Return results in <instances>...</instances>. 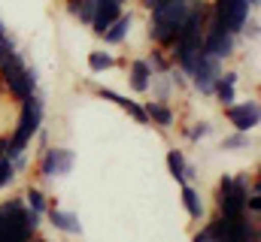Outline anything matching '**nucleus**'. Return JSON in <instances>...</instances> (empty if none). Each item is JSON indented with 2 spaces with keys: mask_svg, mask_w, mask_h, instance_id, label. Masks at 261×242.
I'll return each instance as SVG.
<instances>
[{
  "mask_svg": "<svg viewBox=\"0 0 261 242\" xmlns=\"http://www.w3.org/2000/svg\"><path fill=\"white\" fill-rule=\"evenodd\" d=\"M192 6H195V0H161L155 9H149L152 12V21H149L152 43L161 46V49H170L173 40L179 37V31H182V24L189 18Z\"/></svg>",
  "mask_w": 261,
  "mask_h": 242,
  "instance_id": "f257e3e1",
  "label": "nucleus"
},
{
  "mask_svg": "<svg viewBox=\"0 0 261 242\" xmlns=\"http://www.w3.org/2000/svg\"><path fill=\"white\" fill-rule=\"evenodd\" d=\"M40 127H43V94H40V91H34L31 97H24V100H21L18 124H15V133L9 136L6 148H3V158H9V161H12L18 152H28V145H31V139L40 133Z\"/></svg>",
  "mask_w": 261,
  "mask_h": 242,
  "instance_id": "f03ea898",
  "label": "nucleus"
},
{
  "mask_svg": "<svg viewBox=\"0 0 261 242\" xmlns=\"http://www.w3.org/2000/svg\"><path fill=\"white\" fill-rule=\"evenodd\" d=\"M0 79H3L9 97L18 100V103L37 91V70L28 67L18 52H12V55H6V58L0 60Z\"/></svg>",
  "mask_w": 261,
  "mask_h": 242,
  "instance_id": "7ed1b4c3",
  "label": "nucleus"
},
{
  "mask_svg": "<svg viewBox=\"0 0 261 242\" xmlns=\"http://www.w3.org/2000/svg\"><path fill=\"white\" fill-rule=\"evenodd\" d=\"M37 230L28 221V206L18 197L0 203V242H31Z\"/></svg>",
  "mask_w": 261,
  "mask_h": 242,
  "instance_id": "20e7f679",
  "label": "nucleus"
},
{
  "mask_svg": "<svg viewBox=\"0 0 261 242\" xmlns=\"http://www.w3.org/2000/svg\"><path fill=\"white\" fill-rule=\"evenodd\" d=\"M246 18H249V3L246 0H213V6H210V21L216 27L231 31V34H240Z\"/></svg>",
  "mask_w": 261,
  "mask_h": 242,
  "instance_id": "39448f33",
  "label": "nucleus"
},
{
  "mask_svg": "<svg viewBox=\"0 0 261 242\" xmlns=\"http://www.w3.org/2000/svg\"><path fill=\"white\" fill-rule=\"evenodd\" d=\"M76 164V152L64 148V145H46L43 148V158H40V173L46 179H61L73 170Z\"/></svg>",
  "mask_w": 261,
  "mask_h": 242,
  "instance_id": "423d86ee",
  "label": "nucleus"
},
{
  "mask_svg": "<svg viewBox=\"0 0 261 242\" xmlns=\"http://www.w3.org/2000/svg\"><path fill=\"white\" fill-rule=\"evenodd\" d=\"M237 49V34L225 31V27H216L213 21H206V31H203V55H213L219 60H228Z\"/></svg>",
  "mask_w": 261,
  "mask_h": 242,
  "instance_id": "0eeeda50",
  "label": "nucleus"
},
{
  "mask_svg": "<svg viewBox=\"0 0 261 242\" xmlns=\"http://www.w3.org/2000/svg\"><path fill=\"white\" fill-rule=\"evenodd\" d=\"M219 76H222V60L213 58V55H203V52H200V58H197L195 70L189 73V82L195 85V88L200 91V94H203V97H213V88H216Z\"/></svg>",
  "mask_w": 261,
  "mask_h": 242,
  "instance_id": "6e6552de",
  "label": "nucleus"
},
{
  "mask_svg": "<svg viewBox=\"0 0 261 242\" xmlns=\"http://www.w3.org/2000/svg\"><path fill=\"white\" fill-rule=\"evenodd\" d=\"M225 118L231 121L234 130H243V133L255 130L258 121H261L258 100H246V103H231V106H225Z\"/></svg>",
  "mask_w": 261,
  "mask_h": 242,
  "instance_id": "1a4fd4ad",
  "label": "nucleus"
},
{
  "mask_svg": "<svg viewBox=\"0 0 261 242\" xmlns=\"http://www.w3.org/2000/svg\"><path fill=\"white\" fill-rule=\"evenodd\" d=\"M122 15V6L116 0H97V9H94V18H91V31L97 37H103V31Z\"/></svg>",
  "mask_w": 261,
  "mask_h": 242,
  "instance_id": "9d476101",
  "label": "nucleus"
},
{
  "mask_svg": "<svg viewBox=\"0 0 261 242\" xmlns=\"http://www.w3.org/2000/svg\"><path fill=\"white\" fill-rule=\"evenodd\" d=\"M167 170L179 185H192V179H195V167H189V161H186V155L179 148L167 152Z\"/></svg>",
  "mask_w": 261,
  "mask_h": 242,
  "instance_id": "9b49d317",
  "label": "nucleus"
},
{
  "mask_svg": "<svg viewBox=\"0 0 261 242\" xmlns=\"http://www.w3.org/2000/svg\"><path fill=\"white\" fill-rule=\"evenodd\" d=\"M46 212H49V224H52L55 230L70 233V236H82V224H79V218H76L73 212H64V209H58V206H52V209H46Z\"/></svg>",
  "mask_w": 261,
  "mask_h": 242,
  "instance_id": "f8f14e48",
  "label": "nucleus"
},
{
  "mask_svg": "<svg viewBox=\"0 0 261 242\" xmlns=\"http://www.w3.org/2000/svg\"><path fill=\"white\" fill-rule=\"evenodd\" d=\"M128 79H130V88L137 91V94H146L152 85V67L146 64V58H137L130 60V70H128Z\"/></svg>",
  "mask_w": 261,
  "mask_h": 242,
  "instance_id": "ddd939ff",
  "label": "nucleus"
},
{
  "mask_svg": "<svg viewBox=\"0 0 261 242\" xmlns=\"http://www.w3.org/2000/svg\"><path fill=\"white\" fill-rule=\"evenodd\" d=\"M146 118H149V124H158V127H173V121H176V112L167 106V103H161V100H149L146 106Z\"/></svg>",
  "mask_w": 261,
  "mask_h": 242,
  "instance_id": "4468645a",
  "label": "nucleus"
},
{
  "mask_svg": "<svg viewBox=\"0 0 261 242\" xmlns=\"http://www.w3.org/2000/svg\"><path fill=\"white\" fill-rule=\"evenodd\" d=\"M130 24H134V15H130V12H128V15L122 12V15H119V18H116V21L103 31V40H107L110 46L125 43V40H128V34H130Z\"/></svg>",
  "mask_w": 261,
  "mask_h": 242,
  "instance_id": "2eb2a0df",
  "label": "nucleus"
},
{
  "mask_svg": "<svg viewBox=\"0 0 261 242\" xmlns=\"http://www.w3.org/2000/svg\"><path fill=\"white\" fill-rule=\"evenodd\" d=\"M182 206H186V212H189L195 221L203 218V200H200V194H197L192 185H182Z\"/></svg>",
  "mask_w": 261,
  "mask_h": 242,
  "instance_id": "dca6fc26",
  "label": "nucleus"
},
{
  "mask_svg": "<svg viewBox=\"0 0 261 242\" xmlns=\"http://www.w3.org/2000/svg\"><path fill=\"white\" fill-rule=\"evenodd\" d=\"M213 97H216L222 106H231V103H234V97H237L234 82H228V79H222V76H219V82H216V88H213Z\"/></svg>",
  "mask_w": 261,
  "mask_h": 242,
  "instance_id": "f3484780",
  "label": "nucleus"
},
{
  "mask_svg": "<svg viewBox=\"0 0 261 242\" xmlns=\"http://www.w3.org/2000/svg\"><path fill=\"white\" fill-rule=\"evenodd\" d=\"M24 206L43 215V212L49 209V200H46V194H43L40 188H28V191H24Z\"/></svg>",
  "mask_w": 261,
  "mask_h": 242,
  "instance_id": "a211bd4d",
  "label": "nucleus"
},
{
  "mask_svg": "<svg viewBox=\"0 0 261 242\" xmlns=\"http://www.w3.org/2000/svg\"><path fill=\"white\" fill-rule=\"evenodd\" d=\"M116 67V58L110 52H91L88 55V70L91 73H103V70H113Z\"/></svg>",
  "mask_w": 261,
  "mask_h": 242,
  "instance_id": "6ab92c4d",
  "label": "nucleus"
},
{
  "mask_svg": "<svg viewBox=\"0 0 261 242\" xmlns=\"http://www.w3.org/2000/svg\"><path fill=\"white\" fill-rule=\"evenodd\" d=\"M249 145H252V139L243 130H237V133H231V136L222 139V148H228V152H240V148H249Z\"/></svg>",
  "mask_w": 261,
  "mask_h": 242,
  "instance_id": "aec40b11",
  "label": "nucleus"
},
{
  "mask_svg": "<svg viewBox=\"0 0 261 242\" xmlns=\"http://www.w3.org/2000/svg\"><path fill=\"white\" fill-rule=\"evenodd\" d=\"M146 64L152 67V76H158V73H167V70L173 67L170 60L164 58V52H161V49H155V52H152V58H146Z\"/></svg>",
  "mask_w": 261,
  "mask_h": 242,
  "instance_id": "412c9836",
  "label": "nucleus"
},
{
  "mask_svg": "<svg viewBox=\"0 0 261 242\" xmlns=\"http://www.w3.org/2000/svg\"><path fill=\"white\" fill-rule=\"evenodd\" d=\"M15 176H18V173H15V167H12V161L0 155V191H3L6 185H12V179H15Z\"/></svg>",
  "mask_w": 261,
  "mask_h": 242,
  "instance_id": "4be33fe9",
  "label": "nucleus"
},
{
  "mask_svg": "<svg viewBox=\"0 0 261 242\" xmlns=\"http://www.w3.org/2000/svg\"><path fill=\"white\" fill-rule=\"evenodd\" d=\"M206 133H210V124H206V121H197L195 127L189 130V139H192V142H200Z\"/></svg>",
  "mask_w": 261,
  "mask_h": 242,
  "instance_id": "5701e85b",
  "label": "nucleus"
},
{
  "mask_svg": "<svg viewBox=\"0 0 261 242\" xmlns=\"http://www.w3.org/2000/svg\"><path fill=\"white\" fill-rule=\"evenodd\" d=\"M210 239H213V227H210V224H203L195 236H192V242H210Z\"/></svg>",
  "mask_w": 261,
  "mask_h": 242,
  "instance_id": "b1692460",
  "label": "nucleus"
},
{
  "mask_svg": "<svg viewBox=\"0 0 261 242\" xmlns=\"http://www.w3.org/2000/svg\"><path fill=\"white\" fill-rule=\"evenodd\" d=\"M140 3H143V6H146V9H155V6H158V3H161V0H140Z\"/></svg>",
  "mask_w": 261,
  "mask_h": 242,
  "instance_id": "393cba45",
  "label": "nucleus"
},
{
  "mask_svg": "<svg viewBox=\"0 0 261 242\" xmlns=\"http://www.w3.org/2000/svg\"><path fill=\"white\" fill-rule=\"evenodd\" d=\"M246 3H249V9H255V6H258L261 0H246Z\"/></svg>",
  "mask_w": 261,
  "mask_h": 242,
  "instance_id": "a878e982",
  "label": "nucleus"
},
{
  "mask_svg": "<svg viewBox=\"0 0 261 242\" xmlns=\"http://www.w3.org/2000/svg\"><path fill=\"white\" fill-rule=\"evenodd\" d=\"M31 242H49V239H40V236H31Z\"/></svg>",
  "mask_w": 261,
  "mask_h": 242,
  "instance_id": "bb28decb",
  "label": "nucleus"
},
{
  "mask_svg": "<svg viewBox=\"0 0 261 242\" xmlns=\"http://www.w3.org/2000/svg\"><path fill=\"white\" fill-rule=\"evenodd\" d=\"M116 3H119V6H125V3H128V0H116Z\"/></svg>",
  "mask_w": 261,
  "mask_h": 242,
  "instance_id": "cd10ccee",
  "label": "nucleus"
}]
</instances>
